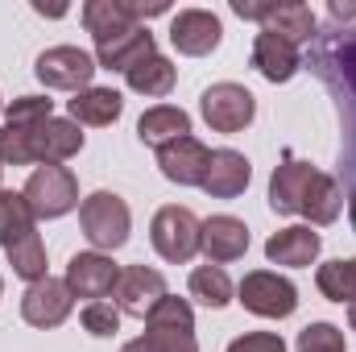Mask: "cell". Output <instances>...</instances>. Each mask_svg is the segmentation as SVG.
<instances>
[{"label":"cell","instance_id":"cell-1","mask_svg":"<svg viewBox=\"0 0 356 352\" xmlns=\"http://www.w3.org/2000/svg\"><path fill=\"white\" fill-rule=\"evenodd\" d=\"M311 67L340 91V112H348V150L356 158V29L319 33V46L311 54Z\"/></svg>","mask_w":356,"mask_h":352},{"label":"cell","instance_id":"cell-2","mask_svg":"<svg viewBox=\"0 0 356 352\" xmlns=\"http://www.w3.org/2000/svg\"><path fill=\"white\" fill-rule=\"evenodd\" d=\"M54 104L46 95H21L8 104V120L0 129V162L4 166H29L38 162V133L50 120Z\"/></svg>","mask_w":356,"mask_h":352},{"label":"cell","instance_id":"cell-3","mask_svg":"<svg viewBox=\"0 0 356 352\" xmlns=\"http://www.w3.org/2000/svg\"><path fill=\"white\" fill-rule=\"evenodd\" d=\"M79 224H83V237H88L91 245H95V253H99V249H120L129 241L133 216H129V203L120 195L95 191V195H88L79 203Z\"/></svg>","mask_w":356,"mask_h":352},{"label":"cell","instance_id":"cell-4","mask_svg":"<svg viewBox=\"0 0 356 352\" xmlns=\"http://www.w3.org/2000/svg\"><path fill=\"white\" fill-rule=\"evenodd\" d=\"M21 195H25L33 220H58L79 203V182L67 166H38Z\"/></svg>","mask_w":356,"mask_h":352},{"label":"cell","instance_id":"cell-5","mask_svg":"<svg viewBox=\"0 0 356 352\" xmlns=\"http://www.w3.org/2000/svg\"><path fill=\"white\" fill-rule=\"evenodd\" d=\"M145 340L158 352H199L195 344V315L186 298H162L149 315H145Z\"/></svg>","mask_w":356,"mask_h":352},{"label":"cell","instance_id":"cell-6","mask_svg":"<svg viewBox=\"0 0 356 352\" xmlns=\"http://www.w3.org/2000/svg\"><path fill=\"white\" fill-rule=\"evenodd\" d=\"M199 232H203V224L195 220V211L191 207H162L158 216H154V228H149V241H154V249L166 257V262H191L195 253H199Z\"/></svg>","mask_w":356,"mask_h":352},{"label":"cell","instance_id":"cell-7","mask_svg":"<svg viewBox=\"0 0 356 352\" xmlns=\"http://www.w3.org/2000/svg\"><path fill=\"white\" fill-rule=\"evenodd\" d=\"M33 75H38L46 88L75 91V95H79V91H88L91 75H95V58H91L88 50H79V46H54V50L38 54Z\"/></svg>","mask_w":356,"mask_h":352},{"label":"cell","instance_id":"cell-8","mask_svg":"<svg viewBox=\"0 0 356 352\" xmlns=\"http://www.w3.org/2000/svg\"><path fill=\"white\" fill-rule=\"evenodd\" d=\"M199 108H203V120H207L216 133H241V129L253 120L257 99H253V91L241 88V83H216V88L203 91Z\"/></svg>","mask_w":356,"mask_h":352},{"label":"cell","instance_id":"cell-9","mask_svg":"<svg viewBox=\"0 0 356 352\" xmlns=\"http://www.w3.org/2000/svg\"><path fill=\"white\" fill-rule=\"evenodd\" d=\"M241 303H245V311H253V315H261V319H286V315H294V307H298V290H294L286 278H277V273H269V269H257V273H245V282H241Z\"/></svg>","mask_w":356,"mask_h":352},{"label":"cell","instance_id":"cell-10","mask_svg":"<svg viewBox=\"0 0 356 352\" xmlns=\"http://www.w3.org/2000/svg\"><path fill=\"white\" fill-rule=\"evenodd\" d=\"M162 298H166V278L158 269H149V265L120 269V278H116V311L145 319Z\"/></svg>","mask_w":356,"mask_h":352},{"label":"cell","instance_id":"cell-11","mask_svg":"<svg viewBox=\"0 0 356 352\" xmlns=\"http://www.w3.org/2000/svg\"><path fill=\"white\" fill-rule=\"evenodd\" d=\"M207 162H211V150L199 137H191V133L166 141V145H158V166L178 186H199L203 175H207Z\"/></svg>","mask_w":356,"mask_h":352},{"label":"cell","instance_id":"cell-12","mask_svg":"<svg viewBox=\"0 0 356 352\" xmlns=\"http://www.w3.org/2000/svg\"><path fill=\"white\" fill-rule=\"evenodd\" d=\"M71 286L67 282H58V278H42V282H33L29 290H25V298H21V315H25V323H33V328H58L67 315H71Z\"/></svg>","mask_w":356,"mask_h":352},{"label":"cell","instance_id":"cell-13","mask_svg":"<svg viewBox=\"0 0 356 352\" xmlns=\"http://www.w3.org/2000/svg\"><path fill=\"white\" fill-rule=\"evenodd\" d=\"M220 38H224V25L211 13H203V8H182L170 21V42H175L178 54L203 58V54H211L220 46Z\"/></svg>","mask_w":356,"mask_h":352},{"label":"cell","instance_id":"cell-14","mask_svg":"<svg viewBox=\"0 0 356 352\" xmlns=\"http://www.w3.org/2000/svg\"><path fill=\"white\" fill-rule=\"evenodd\" d=\"M116 278H120V269L112 257H104V253H75L71 265H67V286H71V294H79V298H104V294H112L116 290Z\"/></svg>","mask_w":356,"mask_h":352},{"label":"cell","instance_id":"cell-15","mask_svg":"<svg viewBox=\"0 0 356 352\" xmlns=\"http://www.w3.org/2000/svg\"><path fill=\"white\" fill-rule=\"evenodd\" d=\"M315 166L311 162H298V158H286L273 178H269V207L277 211V216H294V211H302V199H307V191H311V182H315Z\"/></svg>","mask_w":356,"mask_h":352},{"label":"cell","instance_id":"cell-16","mask_svg":"<svg viewBox=\"0 0 356 352\" xmlns=\"http://www.w3.org/2000/svg\"><path fill=\"white\" fill-rule=\"evenodd\" d=\"M199 249L207 253V262H216V265L245 257V249H249V228H245V220H236V216H211V220H203Z\"/></svg>","mask_w":356,"mask_h":352},{"label":"cell","instance_id":"cell-17","mask_svg":"<svg viewBox=\"0 0 356 352\" xmlns=\"http://www.w3.org/2000/svg\"><path fill=\"white\" fill-rule=\"evenodd\" d=\"M249 178H253V166H249L245 154H236V150H216L199 186H203L211 199H236V195L249 186Z\"/></svg>","mask_w":356,"mask_h":352},{"label":"cell","instance_id":"cell-18","mask_svg":"<svg viewBox=\"0 0 356 352\" xmlns=\"http://www.w3.org/2000/svg\"><path fill=\"white\" fill-rule=\"evenodd\" d=\"M149 54H158V46H154V33H149L145 25H137V29H129V33L104 42V46H95V63L108 67V71H133V67H137L141 58H149Z\"/></svg>","mask_w":356,"mask_h":352},{"label":"cell","instance_id":"cell-19","mask_svg":"<svg viewBox=\"0 0 356 352\" xmlns=\"http://www.w3.org/2000/svg\"><path fill=\"white\" fill-rule=\"evenodd\" d=\"M83 25H88V33L95 38V46H104V42L137 29V17H133L129 0H88L83 4Z\"/></svg>","mask_w":356,"mask_h":352},{"label":"cell","instance_id":"cell-20","mask_svg":"<svg viewBox=\"0 0 356 352\" xmlns=\"http://www.w3.org/2000/svg\"><path fill=\"white\" fill-rule=\"evenodd\" d=\"M266 257L273 265H290V269H302V265H311L319 257V232H311V228H282V232H273L266 241Z\"/></svg>","mask_w":356,"mask_h":352},{"label":"cell","instance_id":"cell-21","mask_svg":"<svg viewBox=\"0 0 356 352\" xmlns=\"http://www.w3.org/2000/svg\"><path fill=\"white\" fill-rule=\"evenodd\" d=\"M253 67L266 75L269 83H286L298 71V46H290V42H282V38L261 29L257 42H253Z\"/></svg>","mask_w":356,"mask_h":352},{"label":"cell","instance_id":"cell-22","mask_svg":"<svg viewBox=\"0 0 356 352\" xmlns=\"http://www.w3.org/2000/svg\"><path fill=\"white\" fill-rule=\"evenodd\" d=\"M79 150H83V133H79L75 120L50 116V120L42 125V133H38V162H42V166H58V162L75 158Z\"/></svg>","mask_w":356,"mask_h":352},{"label":"cell","instance_id":"cell-23","mask_svg":"<svg viewBox=\"0 0 356 352\" xmlns=\"http://www.w3.org/2000/svg\"><path fill=\"white\" fill-rule=\"evenodd\" d=\"M67 108H71V120H75V125H95V129H104V125L120 120L124 99H120V91H112V88H88V91H79Z\"/></svg>","mask_w":356,"mask_h":352},{"label":"cell","instance_id":"cell-24","mask_svg":"<svg viewBox=\"0 0 356 352\" xmlns=\"http://www.w3.org/2000/svg\"><path fill=\"white\" fill-rule=\"evenodd\" d=\"M186 133H191V116L175 104H158V108L141 112V120H137V137L145 145H166V141L186 137Z\"/></svg>","mask_w":356,"mask_h":352},{"label":"cell","instance_id":"cell-25","mask_svg":"<svg viewBox=\"0 0 356 352\" xmlns=\"http://www.w3.org/2000/svg\"><path fill=\"white\" fill-rule=\"evenodd\" d=\"M266 33L282 38V42H290V46L311 42V38H315V13H311L307 4H298V0H290V4H273L269 17H266Z\"/></svg>","mask_w":356,"mask_h":352},{"label":"cell","instance_id":"cell-26","mask_svg":"<svg viewBox=\"0 0 356 352\" xmlns=\"http://www.w3.org/2000/svg\"><path fill=\"white\" fill-rule=\"evenodd\" d=\"M29 237H38V220H33L25 195L21 191H0V245L13 249Z\"/></svg>","mask_w":356,"mask_h":352},{"label":"cell","instance_id":"cell-27","mask_svg":"<svg viewBox=\"0 0 356 352\" xmlns=\"http://www.w3.org/2000/svg\"><path fill=\"white\" fill-rule=\"evenodd\" d=\"M340 211H344V186L319 170L311 191H307V199H302V216L311 224H332V220H340Z\"/></svg>","mask_w":356,"mask_h":352},{"label":"cell","instance_id":"cell-28","mask_svg":"<svg viewBox=\"0 0 356 352\" xmlns=\"http://www.w3.org/2000/svg\"><path fill=\"white\" fill-rule=\"evenodd\" d=\"M124 79H129V88L137 91V95H149V99H158V95H170L175 88V63L170 58H162V54H149V58H141L133 71H124Z\"/></svg>","mask_w":356,"mask_h":352},{"label":"cell","instance_id":"cell-29","mask_svg":"<svg viewBox=\"0 0 356 352\" xmlns=\"http://www.w3.org/2000/svg\"><path fill=\"white\" fill-rule=\"evenodd\" d=\"M191 294L203 303V307H228L232 303V282L220 265H199L191 273Z\"/></svg>","mask_w":356,"mask_h":352},{"label":"cell","instance_id":"cell-30","mask_svg":"<svg viewBox=\"0 0 356 352\" xmlns=\"http://www.w3.org/2000/svg\"><path fill=\"white\" fill-rule=\"evenodd\" d=\"M4 253H8V262H13V273L25 278L29 286L46 278V245H42V237H29V241L13 245V249H4Z\"/></svg>","mask_w":356,"mask_h":352},{"label":"cell","instance_id":"cell-31","mask_svg":"<svg viewBox=\"0 0 356 352\" xmlns=\"http://www.w3.org/2000/svg\"><path fill=\"white\" fill-rule=\"evenodd\" d=\"M298 352H344V336L332 323H311L307 332H298Z\"/></svg>","mask_w":356,"mask_h":352},{"label":"cell","instance_id":"cell-32","mask_svg":"<svg viewBox=\"0 0 356 352\" xmlns=\"http://www.w3.org/2000/svg\"><path fill=\"white\" fill-rule=\"evenodd\" d=\"M83 328H88L91 336H116V332H120V311H116L112 303L95 298V303L83 307Z\"/></svg>","mask_w":356,"mask_h":352},{"label":"cell","instance_id":"cell-33","mask_svg":"<svg viewBox=\"0 0 356 352\" xmlns=\"http://www.w3.org/2000/svg\"><path fill=\"white\" fill-rule=\"evenodd\" d=\"M228 352H286L277 332H245L241 340H232Z\"/></svg>","mask_w":356,"mask_h":352},{"label":"cell","instance_id":"cell-34","mask_svg":"<svg viewBox=\"0 0 356 352\" xmlns=\"http://www.w3.org/2000/svg\"><path fill=\"white\" fill-rule=\"evenodd\" d=\"M120 352H158V349H154V344H149V340L141 336V340H129V344H124Z\"/></svg>","mask_w":356,"mask_h":352},{"label":"cell","instance_id":"cell-35","mask_svg":"<svg viewBox=\"0 0 356 352\" xmlns=\"http://www.w3.org/2000/svg\"><path fill=\"white\" fill-rule=\"evenodd\" d=\"M348 216H353V228H356V191H353V199H348Z\"/></svg>","mask_w":356,"mask_h":352},{"label":"cell","instance_id":"cell-36","mask_svg":"<svg viewBox=\"0 0 356 352\" xmlns=\"http://www.w3.org/2000/svg\"><path fill=\"white\" fill-rule=\"evenodd\" d=\"M348 323H353V328H356V303H353V307H348Z\"/></svg>","mask_w":356,"mask_h":352},{"label":"cell","instance_id":"cell-37","mask_svg":"<svg viewBox=\"0 0 356 352\" xmlns=\"http://www.w3.org/2000/svg\"><path fill=\"white\" fill-rule=\"evenodd\" d=\"M0 294H4V282H0Z\"/></svg>","mask_w":356,"mask_h":352},{"label":"cell","instance_id":"cell-38","mask_svg":"<svg viewBox=\"0 0 356 352\" xmlns=\"http://www.w3.org/2000/svg\"><path fill=\"white\" fill-rule=\"evenodd\" d=\"M0 170H4V162H0Z\"/></svg>","mask_w":356,"mask_h":352}]
</instances>
